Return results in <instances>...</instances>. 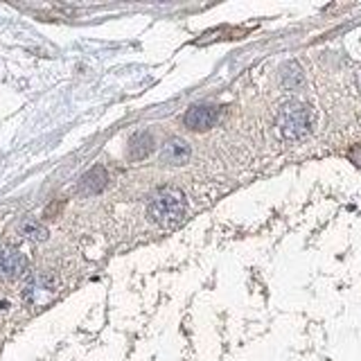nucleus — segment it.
Listing matches in <instances>:
<instances>
[{
  "label": "nucleus",
  "mask_w": 361,
  "mask_h": 361,
  "mask_svg": "<svg viewBox=\"0 0 361 361\" xmlns=\"http://www.w3.org/2000/svg\"><path fill=\"white\" fill-rule=\"evenodd\" d=\"M348 161L353 163L355 167H359V169H361V145L350 147V149H348Z\"/></svg>",
  "instance_id": "10"
},
{
  "label": "nucleus",
  "mask_w": 361,
  "mask_h": 361,
  "mask_svg": "<svg viewBox=\"0 0 361 361\" xmlns=\"http://www.w3.org/2000/svg\"><path fill=\"white\" fill-rule=\"evenodd\" d=\"M276 127H278L280 138L291 140V142L302 140L312 133L314 111L310 104H305V102H300V99H289L278 111Z\"/></svg>",
  "instance_id": "2"
},
{
  "label": "nucleus",
  "mask_w": 361,
  "mask_h": 361,
  "mask_svg": "<svg viewBox=\"0 0 361 361\" xmlns=\"http://www.w3.org/2000/svg\"><path fill=\"white\" fill-rule=\"evenodd\" d=\"M18 233L23 237H27V240H34V242H43L45 237H48V231H45V226L39 224L37 219H25V221L18 226Z\"/></svg>",
  "instance_id": "9"
},
{
  "label": "nucleus",
  "mask_w": 361,
  "mask_h": 361,
  "mask_svg": "<svg viewBox=\"0 0 361 361\" xmlns=\"http://www.w3.org/2000/svg\"><path fill=\"white\" fill-rule=\"evenodd\" d=\"M27 274V257L18 248L5 246L0 248V278L11 282Z\"/></svg>",
  "instance_id": "3"
},
{
  "label": "nucleus",
  "mask_w": 361,
  "mask_h": 361,
  "mask_svg": "<svg viewBox=\"0 0 361 361\" xmlns=\"http://www.w3.org/2000/svg\"><path fill=\"white\" fill-rule=\"evenodd\" d=\"M152 149H154V138H152V133H147V131H138L129 140V156L133 161H140V158L149 156Z\"/></svg>",
  "instance_id": "8"
},
{
  "label": "nucleus",
  "mask_w": 361,
  "mask_h": 361,
  "mask_svg": "<svg viewBox=\"0 0 361 361\" xmlns=\"http://www.w3.org/2000/svg\"><path fill=\"white\" fill-rule=\"evenodd\" d=\"M280 86L285 90H298L305 84V75L302 68L296 61H285L280 66Z\"/></svg>",
  "instance_id": "6"
},
{
  "label": "nucleus",
  "mask_w": 361,
  "mask_h": 361,
  "mask_svg": "<svg viewBox=\"0 0 361 361\" xmlns=\"http://www.w3.org/2000/svg\"><path fill=\"white\" fill-rule=\"evenodd\" d=\"M188 214V199L176 188H161L147 203V217H149L158 228L172 231L185 221Z\"/></svg>",
  "instance_id": "1"
},
{
  "label": "nucleus",
  "mask_w": 361,
  "mask_h": 361,
  "mask_svg": "<svg viewBox=\"0 0 361 361\" xmlns=\"http://www.w3.org/2000/svg\"><path fill=\"white\" fill-rule=\"evenodd\" d=\"M190 145L183 138H169L161 152V161L167 165H185L190 161Z\"/></svg>",
  "instance_id": "5"
},
{
  "label": "nucleus",
  "mask_w": 361,
  "mask_h": 361,
  "mask_svg": "<svg viewBox=\"0 0 361 361\" xmlns=\"http://www.w3.org/2000/svg\"><path fill=\"white\" fill-rule=\"evenodd\" d=\"M106 180H109V176H106V172H104V167H93L90 172L82 178V185H79V190L84 192V195H97V192H102L104 190V185H106Z\"/></svg>",
  "instance_id": "7"
},
{
  "label": "nucleus",
  "mask_w": 361,
  "mask_h": 361,
  "mask_svg": "<svg viewBox=\"0 0 361 361\" xmlns=\"http://www.w3.org/2000/svg\"><path fill=\"white\" fill-rule=\"evenodd\" d=\"M219 120V109L212 104H197L190 106L183 116L185 127L192 131H208L210 127H214Z\"/></svg>",
  "instance_id": "4"
}]
</instances>
